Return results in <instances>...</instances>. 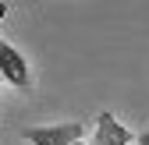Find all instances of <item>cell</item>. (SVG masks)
<instances>
[{"label":"cell","mask_w":149,"mask_h":145,"mask_svg":"<svg viewBox=\"0 0 149 145\" xmlns=\"http://www.w3.org/2000/svg\"><path fill=\"white\" fill-rule=\"evenodd\" d=\"M32 145H82L85 128L82 120H64V124H43V128H25L22 131Z\"/></svg>","instance_id":"cell-1"},{"label":"cell","mask_w":149,"mask_h":145,"mask_svg":"<svg viewBox=\"0 0 149 145\" xmlns=\"http://www.w3.org/2000/svg\"><path fill=\"white\" fill-rule=\"evenodd\" d=\"M135 142H139V145H149V131H142V135H135Z\"/></svg>","instance_id":"cell-5"},{"label":"cell","mask_w":149,"mask_h":145,"mask_svg":"<svg viewBox=\"0 0 149 145\" xmlns=\"http://www.w3.org/2000/svg\"><path fill=\"white\" fill-rule=\"evenodd\" d=\"M4 18H7V4L0 0V39H4Z\"/></svg>","instance_id":"cell-4"},{"label":"cell","mask_w":149,"mask_h":145,"mask_svg":"<svg viewBox=\"0 0 149 145\" xmlns=\"http://www.w3.org/2000/svg\"><path fill=\"white\" fill-rule=\"evenodd\" d=\"M135 142V135L124 128V124L110 113V110H103L100 117H96V131H92V145H132Z\"/></svg>","instance_id":"cell-3"},{"label":"cell","mask_w":149,"mask_h":145,"mask_svg":"<svg viewBox=\"0 0 149 145\" xmlns=\"http://www.w3.org/2000/svg\"><path fill=\"white\" fill-rule=\"evenodd\" d=\"M0 78L14 88H32V71L29 60L22 57V50L11 46L7 39H0Z\"/></svg>","instance_id":"cell-2"}]
</instances>
